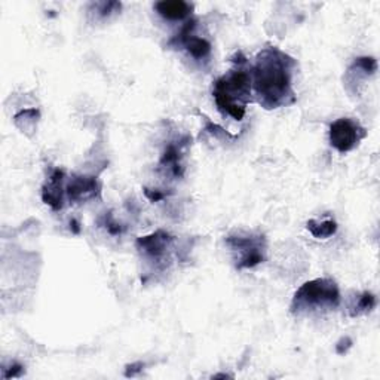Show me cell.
<instances>
[{"label":"cell","instance_id":"cell-3","mask_svg":"<svg viewBox=\"0 0 380 380\" xmlns=\"http://www.w3.org/2000/svg\"><path fill=\"white\" fill-rule=\"evenodd\" d=\"M340 304V289L332 278H317L304 282L293 297L292 314L296 317L330 312Z\"/></svg>","mask_w":380,"mask_h":380},{"label":"cell","instance_id":"cell-16","mask_svg":"<svg viewBox=\"0 0 380 380\" xmlns=\"http://www.w3.org/2000/svg\"><path fill=\"white\" fill-rule=\"evenodd\" d=\"M143 369H144V364L140 363V361H138V363H134V364L126 366V369H125V376H126V377H134V376H137L138 373H141Z\"/></svg>","mask_w":380,"mask_h":380},{"label":"cell","instance_id":"cell-17","mask_svg":"<svg viewBox=\"0 0 380 380\" xmlns=\"http://www.w3.org/2000/svg\"><path fill=\"white\" fill-rule=\"evenodd\" d=\"M144 195L148 196V199H149L150 202H159V201H162V199L165 197V193H162L159 190H150L148 188L144 189Z\"/></svg>","mask_w":380,"mask_h":380},{"label":"cell","instance_id":"cell-13","mask_svg":"<svg viewBox=\"0 0 380 380\" xmlns=\"http://www.w3.org/2000/svg\"><path fill=\"white\" fill-rule=\"evenodd\" d=\"M352 345H354V342L351 337H342L336 345V352L339 355H346L349 352V349L352 348Z\"/></svg>","mask_w":380,"mask_h":380},{"label":"cell","instance_id":"cell-6","mask_svg":"<svg viewBox=\"0 0 380 380\" xmlns=\"http://www.w3.org/2000/svg\"><path fill=\"white\" fill-rule=\"evenodd\" d=\"M173 241L174 238L168 232L156 230L150 235H146V237L138 238L135 247L144 256L159 262L164 259L167 256V252L171 250Z\"/></svg>","mask_w":380,"mask_h":380},{"label":"cell","instance_id":"cell-2","mask_svg":"<svg viewBox=\"0 0 380 380\" xmlns=\"http://www.w3.org/2000/svg\"><path fill=\"white\" fill-rule=\"evenodd\" d=\"M237 67L214 82L212 97L215 106L223 115L242 120L247 106L251 101V75L244 67L247 58L241 53V60H233Z\"/></svg>","mask_w":380,"mask_h":380},{"label":"cell","instance_id":"cell-11","mask_svg":"<svg viewBox=\"0 0 380 380\" xmlns=\"http://www.w3.org/2000/svg\"><path fill=\"white\" fill-rule=\"evenodd\" d=\"M307 230L312 233V237L317 240H327L337 232V223L333 219L327 220H309L306 223Z\"/></svg>","mask_w":380,"mask_h":380},{"label":"cell","instance_id":"cell-12","mask_svg":"<svg viewBox=\"0 0 380 380\" xmlns=\"http://www.w3.org/2000/svg\"><path fill=\"white\" fill-rule=\"evenodd\" d=\"M377 304V299L373 293L364 292L363 294H359L358 299L355 300L354 306L351 307V317H361L370 314Z\"/></svg>","mask_w":380,"mask_h":380},{"label":"cell","instance_id":"cell-14","mask_svg":"<svg viewBox=\"0 0 380 380\" xmlns=\"http://www.w3.org/2000/svg\"><path fill=\"white\" fill-rule=\"evenodd\" d=\"M106 229L111 235H120L123 232V227L118 222H115L112 215L106 217Z\"/></svg>","mask_w":380,"mask_h":380},{"label":"cell","instance_id":"cell-4","mask_svg":"<svg viewBox=\"0 0 380 380\" xmlns=\"http://www.w3.org/2000/svg\"><path fill=\"white\" fill-rule=\"evenodd\" d=\"M225 241L232 251L238 270L252 269L266 260L267 242L262 233L237 230L229 233Z\"/></svg>","mask_w":380,"mask_h":380},{"label":"cell","instance_id":"cell-8","mask_svg":"<svg viewBox=\"0 0 380 380\" xmlns=\"http://www.w3.org/2000/svg\"><path fill=\"white\" fill-rule=\"evenodd\" d=\"M64 171L63 170H56L51 177L48 178V182L42 188V199L46 205H49L52 210H61L64 207L66 201V188H64Z\"/></svg>","mask_w":380,"mask_h":380},{"label":"cell","instance_id":"cell-18","mask_svg":"<svg viewBox=\"0 0 380 380\" xmlns=\"http://www.w3.org/2000/svg\"><path fill=\"white\" fill-rule=\"evenodd\" d=\"M70 226H73V230H71V232H73V233H76V235H78V233L81 232V227H79V223H78V220H75V219L71 220V222H70Z\"/></svg>","mask_w":380,"mask_h":380},{"label":"cell","instance_id":"cell-15","mask_svg":"<svg viewBox=\"0 0 380 380\" xmlns=\"http://www.w3.org/2000/svg\"><path fill=\"white\" fill-rule=\"evenodd\" d=\"M23 366L20 364H12L11 369H4V379H11V377H21L23 376Z\"/></svg>","mask_w":380,"mask_h":380},{"label":"cell","instance_id":"cell-1","mask_svg":"<svg viewBox=\"0 0 380 380\" xmlns=\"http://www.w3.org/2000/svg\"><path fill=\"white\" fill-rule=\"evenodd\" d=\"M296 60L277 46L262 49L252 64L251 88L257 103L266 111L287 107L296 103L293 75Z\"/></svg>","mask_w":380,"mask_h":380},{"label":"cell","instance_id":"cell-10","mask_svg":"<svg viewBox=\"0 0 380 380\" xmlns=\"http://www.w3.org/2000/svg\"><path fill=\"white\" fill-rule=\"evenodd\" d=\"M183 146L185 143L182 141L170 143L159 160V167L168 170L174 177H183V165H182Z\"/></svg>","mask_w":380,"mask_h":380},{"label":"cell","instance_id":"cell-9","mask_svg":"<svg viewBox=\"0 0 380 380\" xmlns=\"http://www.w3.org/2000/svg\"><path fill=\"white\" fill-rule=\"evenodd\" d=\"M156 12L168 21H183L192 15L193 5L185 0H162L155 4Z\"/></svg>","mask_w":380,"mask_h":380},{"label":"cell","instance_id":"cell-5","mask_svg":"<svg viewBox=\"0 0 380 380\" xmlns=\"http://www.w3.org/2000/svg\"><path fill=\"white\" fill-rule=\"evenodd\" d=\"M366 137L364 126L351 118H340L330 125V144L339 153L354 150Z\"/></svg>","mask_w":380,"mask_h":380},{"label":"cell","instance_id":"cell-7","mask_svg":"<svg viewBox=\"0 0 380 380\" xmlns=\"http://www.w3.org/2000/svg\"><path fill=\"white\" fill-rule=\"evenodd\" d=\"M101 186L97 178L91 175H73L66 185V195L70 202L79 204L89 201V199L98 197Z\"/></svg>","mask_w":380,"mask_h":380}]
</instances>
